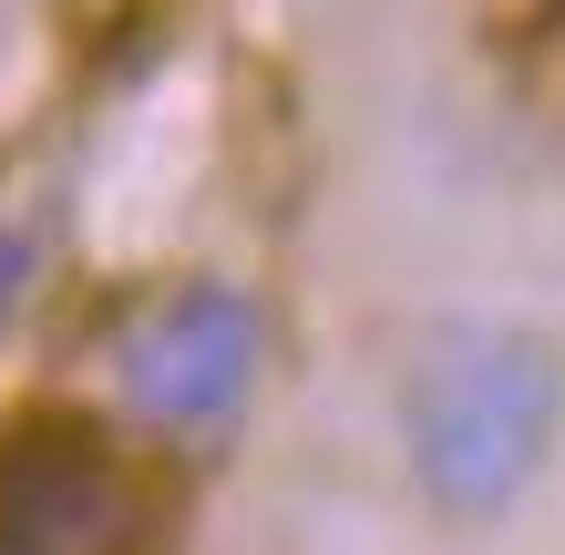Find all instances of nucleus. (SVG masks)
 Listing matches in <instances>:
<instances>
[{
  "mask_svg": "<svg viewBox=\"0 0 565 555\" xmlns=\"http://www.w3.org/2000/svg\"><path fill=\"white\" fill-rule=\"evenodd\" d=\"M21 288H31V247L0 226V330H11V309H21Z\"/></svg>",
  "mask_w": 565,
  "mask_h": 555,
  "instance_id": "nucleus-4",
  "label": "nucleus"
},
{
  "mask_svg": "<svg viewBox=\"0 0 565 555\" xmlns=\"http://www.w3.org/2000/svg\"><path fill=\"white\" fill-rule=\"evenodd\" d=\"M257 391V309L237 288H175L124 330V402L164 433H226Z\"/></svg>",
  "mask_w": 565,
  "mask_h": 555,
  "instance_id": "nucleus-2",
  "label": "nucleus"
},
{
  "mask_svg": "<svg viewBox=\"0 0 565 555\" xmlns=\"http://www.w3.org/2000/svg\"><path fill=\"white\" fill-rule=\"evenodd\" d=\"M402 473L443 525H504L565 442V350L524 319H431L391 391Z\"/></svg>",
  "mask_w": 565,
  "mask_h": 555,
  "instance_id": "nucleus-1",
  "label": "nucleus"
},
{
  "mask_svg": "<svg viewBox=\"0 0 565 555\" xmlns=\"http://www.w3.org/2000/svg\"><path fill=\"white\" fill-rule=\"evenodd\" d=\"M114 545H124V483L93 433L42 421L0 452V555H114Z\"/></svg>",
  "mask_w": 565,
  "mask_h": 555,
  "instance_id": "nucleus-3",
  "label": "nucleus"
}]
</instances>
